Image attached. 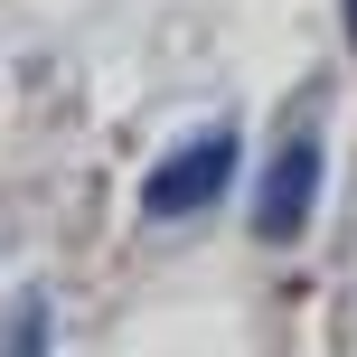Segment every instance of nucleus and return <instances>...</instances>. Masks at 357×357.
<instances>
[{
	"label": "nucleus",
	"instance_id": "1",
	"mask_svg": "<svg viewBox=\"0 0 357 357\" xmlns=\"http://www.w3.org/2000/svg\"><path fill=\"white\" fill-rule=\"evenodd\" d=\"M226 178H235V132H197L188 151H169V160L151 169L142 207H151V216H197V207L226 197Z\"/></svg>",
	"mask_w": 357,
	"mask_h": 357
},
{
	"label": "nucleus",
	"instance_id": "2",
	"mask_svg": "<svg viewBox=\"0 0 357 357\" xmlns=\"http://www.w3.org/2000/svg\"><path fill=\"white\" fill-rule=\"evenodd\" d=\"M310 197H320V142H282L273 169H264V188H254V235L264 245H291L310 226Z\"/></svg>",
	"mask_w": 357,
	"mask_h": 357
},
{
	"label": "nucleus",
	"instance_id": "3",
	"mask_svg": "<svg viewBox=\"0 0 357 357\" xmlns=\"http://www.w3.org/2000/svg\"><path fill=\"white\" fill-rule=\"evenodd\" d=\"M10 357H38V301H19V339H10Z\"/></svg>",
	"mask_w": 357,
	"mask_h": 357
},
{
	"label": "nucleus",
	"instance_id": "4",
	"mask_svg": "<svg viewBox=\"0 0 357 357\" xmlns=\"http://www.w3.org/2000/svg\"><path fill=\"white\" fill-rule=\"evenodd\" d=\"M348 38H357V0H348Z\"/></svg>",
	"mask_w": 357,
	"mask_h": 357
}]
</instances>
